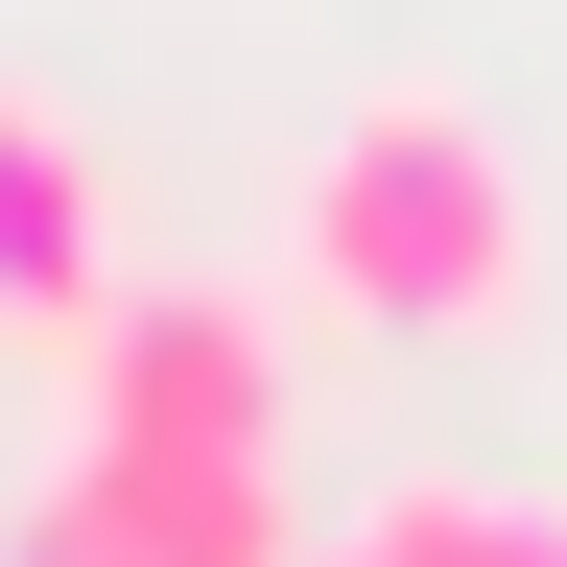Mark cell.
Instances as JSON below:
<instances>
[{
	"label": "cell",
	"instance_id": "6da1fadb",
	"mask_svg": "<svg viewBox=\"0 0 567 567\" xmlns=\"http://www.w3.org/2000/svg\"><path fill=\"white\" fill-rule=\"evenodd\" d=\"M308 284H331L354 331H402V354L520 331V284H544V189H520V142H496L450 71L354 95V118L308 142Z\"/></svg>",
	"mask_w": 567,
	"mask_h": 567
},
{
	"label": "cell",
	"instance_id": "7a4b0ae2",
	"mask_svg": "<svg viewBox=\"0 0 567 567\" xmlns=\"http://www.w3.org/2000/svg\"><path fill=\"white\" fill-rule=\"evenodd\" d=\"M71 450H284V331L237 284H118L71 331Z\"/></svg>",
	"mask_w": 567,
	"mask_h": 567
},
{
	"label": "cell",
	"instance_id": "3957f363",
	"mask_svg": "<svg viewBox=\"0 0 567 567\" xmlns=\"http://www.w3.org/2000/svg\"><path fill=\"white\" fill-rule=\"evenodd\" d=\"M48 496H71L118 567H308V520H284V450H71Z\"/></svg>",
	"mask_w": 567,
	"mask_h": 567
},
{
	"label": "cell",
	"instance_id": "277c9868",
	"mask_svg": "<svg viewBox=\"0 0 567 567\" xmlns=\"http://www.w3.org/2000/svg\"><path fill=\"white\" fill-rule=\"evenodd\" d=\"M95 308H118V189H95V142L0 71V331H48V354H71Z\"/></svg>",
	"mask_w": 567,
	"mask_h": 567
},
{
	"label": "cell",
	"instance_id": "5b68a950",
	"mask_svg": "<svg viewBox=\"0 0 567 567\" xmlns=\"http://www.w3.org/2000/svg\"><path fill=\"white\" fill-rule=\"evenodd\" d=\"M308 567H567V496H496V473H402V496H354V544Z\"/></svg>",
	"mask_w": 567,
	"mask_h": 567
}]
</instances>
